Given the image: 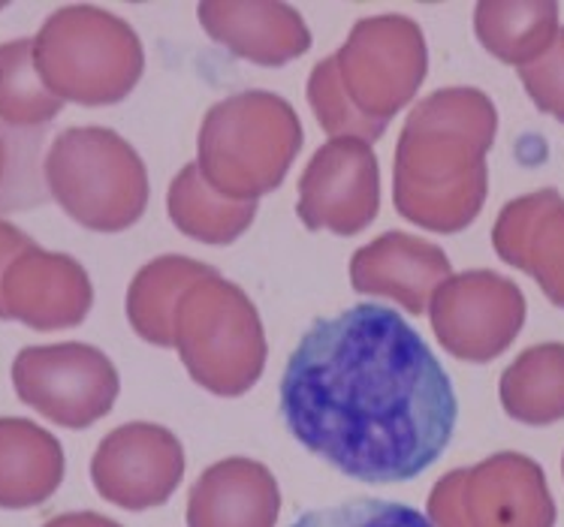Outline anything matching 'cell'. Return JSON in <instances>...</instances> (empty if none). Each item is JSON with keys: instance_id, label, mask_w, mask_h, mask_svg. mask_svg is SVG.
Returning <instances> with one entry per match:
<instances>
[{"instance_id": "1", "label": "cell", "mask_w": 564, "mask_h": 527, "mask_svg": "<svg viewBox=\"0 0 564 527\" xmlns=\"http://www.w3.org/2000/svg\"><path fill=\"white\" fill-rule=\"evenodd\" d=\"M278 395L302 447L371 485L426 473L459 419L449 374L420 332L399 310L369 301L314 320Z\"/></svg>"}, {"instance_id": "3", "label": "cell", "mask_w": 564, "mask_h": 527, "mask_svg": "<svg viewBox=\"0 0 564 527\" xmlns=\"http://www.w3.org/2000/svg\"><path fill=\"white\" fill-rule=\"evenodd\" d=\"M426 36L404 15L354 24L345 46L314 64L308 103L326 136L375 142L426 79Z\"/></svg>"}, {"instance_id": "15", "label": "cell", "mask_w": 564, "mask_h": 527, "mask_svg": "<svg viewBox=\"0 0 564 527\" xmlns=\"http://www.w3.org/2000/svg\"><path fill=\"white\" fill-rule=\"evenodd\" d=\"M449 277L438 244L408 232H383L350 260V284L362 296L392 298L408 314H426L435 289Z\"/></svg>"}, {"instance_id": "19", "label": "cell", "mask_w": 564, "mask_h": 527, "mask_svg": "<svg viewBox=\"0 0 564 527\" xmlns=\"http://www.w3.org/2000/svg\"><path fill=\"white\" fill-rule=\"evenodd\" d=\"M212 275H218L215 265L196 263L178 253L142 265L127 289V320L133 332L154 347H173V314L178 298L196 281Z\"/></svg>"}, {"instance_id": "23", "label": "cell", "mask_w": 564, "mask_h": 527, "mask_svg": "<svg viewBox=\"0 0 564 527\" xmlns=\"http://www.w3.org/2000/svg\"><path fill=\"white\" fill-rule=\"evenodd\" d=\"M61 106L36 73L34 40L0 43V121L15 130L43 127L58 116Z\"/></svg>"}, {"instance_id": "25", "label": "cell", "mask_w": 564, "mask_h": 527, "mask_svg": "<svg viewBox=\"0 0 564 527\" xmlns=\"http://www.w3.org/2000/svg\"><path fill=\"white\" fill-rule=\"evenodd\" d=\"M519 79L538 109L564 121V31L546 58L534 67H519Z\"/></svg>"}, {"instance_id": "13", "label": "cell", "mask_w": 564, "mask_h": 527, "mask_svg": "<svg viewBox=\"0 0 564 527\" xmlns=\"http://www.w3.org/2000/svg\"><path fill=\"white\" fill-rule=\"evenodd\" d=\"M380 166L369 142L329 139L300 178L296 215L305 230L357 235L378 218Z\"/></svg>"}, {"instance_id": "9", "label": "cell", "mask_w": 564, "mask_h": 527, "mask_svg": "<svg viewBox=\"0 0 564 527\" xmlns=\"http://www.w3.org/2000/svg\"><path fill=\"white\" fill-rule=\"evenodd\" d=\"M12 386L28 407L61 428L82 431L116 407L121 380L112 359L97 347H24L12 362Z\"/></svg>"}, {"instance_id": "2", "label": "cell", "mask_w": 564, "mask_h": 527, "mask_svg": "<svg viewBox=\"0 0 564 527\" xmlns=\"http://www.w3.org/2000/svg\"><path fill=\"white\" fill-rule=\"evenodd\" d=\"M496 109L480 91H435L411 109L395 145L392 202L404 220L432 232L465 230L486 199L484 154Z\"/></svg>"}, {"instance_id": "27", "label": "cell", "mask_w": 564, "mask_h": 527, "mask_svg": "<svg viewBox=\"0 0 564 527\" xmlns=\"http://www.w3.org/2000/svg\"><path fill=\"white\" fill-rule=\"evenodd\" d=\"M43 527H121L112 518L100 516V513H64V516L48 518Z\"/></svg>"}, {"instance_id": "12", "label": "cell", "mask_w": 564, "mask_h": 527, "mask_svg": "<svg viewBox=\"0 0 564 527\" xmlns=\"http://www.w3.org/2000/svg\"><path fill=\"white\" fill-rule=\"evenodd\" d=\"M182 440L154 422H127L100 440L91 459L97 494L109 504L142 513L163 506L182 485Z\"/></svg>"}, {"instance_id": "4", "label": "cell", "mask_w": 564, "mask_h": 527, "mask_svg": "<svg viewBox=\"0 0 564 527\" xmlns=\"http://www.w3.org/2000/svg\"><path fill=\"white\" fill-rule=\"evenodd\" d=\"M300 149L296 109L272 91H242L206 112L196 136V166L218 194L257 202L281 187Z\"/></svg>"}, {"instance_id": "11", "label": "cell", "mask_w": 564, "mask_h": 527, "mask_svg": "<svg viewBox=\"0 0 564 527\" xmlns=\"http://www.w3.org/2000/svg\"><path fill=\"white\" fill-rule=\"evenodd\" d=\"M429 314L447 353L484 365L517 338L525 320V298L513 281L496 272H465L435 289Z\"/></svg>"}, {"instance_id": "18", "label": "cell", "mask_w": 564, "mask_h": 527, "mask_svg": "<svg viewBox=\"0 0 564 527\" xmlns=\"http://www.w3.org/2000/svg\"><path fill=\"white\" fill-rule=\"evenodd\" d=\"M64 449L31 419H0V509H34L64 482Z\"/></svg>"}, {"instance_id": "20", "label": "cell", "mask_w": 564, "mask_h": 527, "mask_svg": "<svg viewBox=\"0 0 564 527\" xmlns=\"http://www.w3.org/2000/svg\"><path fill=\"white\" fill-rule=\"evenodd\" d=\"M166 208L175 230L203 244H232L257 218V202H239L218 194L196 163H187L173 178Z\"/></svg>"}, {"instance_id": "16", "label": "cell", "mask_w": 564, "mask_h": 527, "mask_svg": "<svg viewBox=\"0 0 564 527\" xmlns=\"http://www.w3.org/2000/svg\"><path fill=\"white\" fill-rule=\"evenodd\" d=\"M281 488L253 459H224L199 473L187 494V527H275Z\"/></svg>"}, {"instance_id": "10", "label": "cell", "mask_w": 564, "mask_h": 527, "mask_svg": "<svg viewBox=\"0 0 564 527\" xmlns=\"http://www.w3.org/2000/svg\"><path fill=\"white\" fill-rule=\"evenodd\" d=\"M91 305V277L69 253L43 251L22 232L0 256V320L58 332L85 322Z\"/></svg>"}, {"instance_id": "5", "label": "cell", "mask_w": 564, "mask_h": 527, "mask_svg": "<svg viewBox=\"0 0 564 527\" xmlns=\"http://www.w3.org/2000/svg\"><path fill=\"white\" fill-rule=\"evenodd\" d=\"M40 79L61 103L112 106L137 88L145 55L137 31L100 7H64L34 36Z\"/></svg>"}, {"instance_id": "24", "label": "cell", "mask_w": 564, "mask_h": 527, "mask_svg": "<svg viewBox=\"0 0 564 527\" xmlns=\"http://www.w3.org/2000/svg\"><path fill=\"white\" fill-rule=\"evenodd\" d=\"M290 527H435L420 509L395 501L357 497L345 504L302 513Z\"/></svg>"}, {"instance_id": "6", "label": "cell", "mask_w": 564, "mask_h": 527, "mask_svg": "<svg viewBox=\"0 0 564 527\" xmlns=\"http://www.w3.org/2000/svg\"><path fill=\"white\" fill-rule=\"evenodd\" d=\"M46 187L64 215L91 232H124L149 208V173L109 127H69L48 145Z\"/></svg>"}, {"instance_id": "21", "label": "cell", "mask_w": 564, "mask_h": 527, "mask_svg": "<svg viewBox=\"0 0 564 527\" xmlns=\"http://www.w3.org/2000/svg\"><path fill=\"white\" fill-rule=\"evenodd\" d=\"M507 416L525 425L564 419V344L531 347L501 377Z\"/></svg>"}, {"instance_id": "7", "label": "cell", "mask_w": 564, "mask_h": 527, "mask_svg": "<svg viewBox=\"0 0 564 527\" xmlns=\"http://www.w3.org/2000/svg\"><path fill=\"white\" fill-rule=\"evenodd\" d=\"M173 347L203 389L239 398L265 371V332L260 310L242 287L220 275L196 281L173 314Z\"/></svg>"}, {"instance_id": "17", "label": "cell", "mask_w": 564, "mask_h": 527, "mask_svg": "<svg viewBox=\"0 0 564 527\" xmlns=\"http://www.w3.org/2000/svg\"><path fill=\"white\" fill-rule=\"evenodd\" d=\"M492 241L501 260L541 281L564 308V199L553 190L517 199L501 211Z\"/></svg>"}, {"instance_id": "26", "label": "cell", "mask_w": 564, "mask_h": 527, "mask_svg": "<svg viewBox=\"0 0 564 527\" xmlns=\"http://www.w3.org/2000/svg\"><path fill=\"white\" fill-rule=\"evenodd\" d=\"M22 166H19V157H15V145H12L10 136H3L0 133V208L7 206H15L19 199H15V190H10V187H15L19 184V173Z\"/></svg>"}, {"instance_id": "22", "label": "cell", "mask_w": 564, "mask_h": 527, "mask_svg": "<svg viewBox=\"0 0 564 527\" xmlns=\"http://www.w3.org/2000/svg\"><path fill=\"white\" fill-rule=\"evenodd\" d=\"M555 19V3H480L474 24L486 52H492L498 61L525 67V61L546 48Z\"/></svg>"}, {"instance_id": "14", "label": "cell", "mask_w": 564, "mask_h": 527, "mask_svg": "<svg viewBox=\"0 0 564 527\" xmlns=\"http://www.w3.org/2000/svg\"><path fill=\"white\" fill-rule=\"evenodd\" d=\"M196 15L215 43L260 67H281L312 48V31L290 3L208 0L196 7Z\"/></svg>"}, {"instance_id": "28", "label": "cell", "mask_w": 564, "mask_h": 527, "mask_svg": "<svg viewBox=\"0 0 564 527\" xmlns=\"http://www.w3.org/2000/svg\"><path fill=\"white\" fill-rule=\"evenodd\" d=\"M0 10H3V3H0Z\"/></svg>"}, {"instance_id": "8", "label": "cell", "mask_w": 564, "mask_h": 527, "mask_svg": "<svg viewBox=\"0 0 564 527\" xmlns=\"http://www.w3.org/2000/svg\"><path fill=\"white\" fill-rule=\"evenodd\" d=\"M435 527H553L555 506L541 464L498 452L477 468L447 473L429 494Z\"/></svg>"}]
</instances>
